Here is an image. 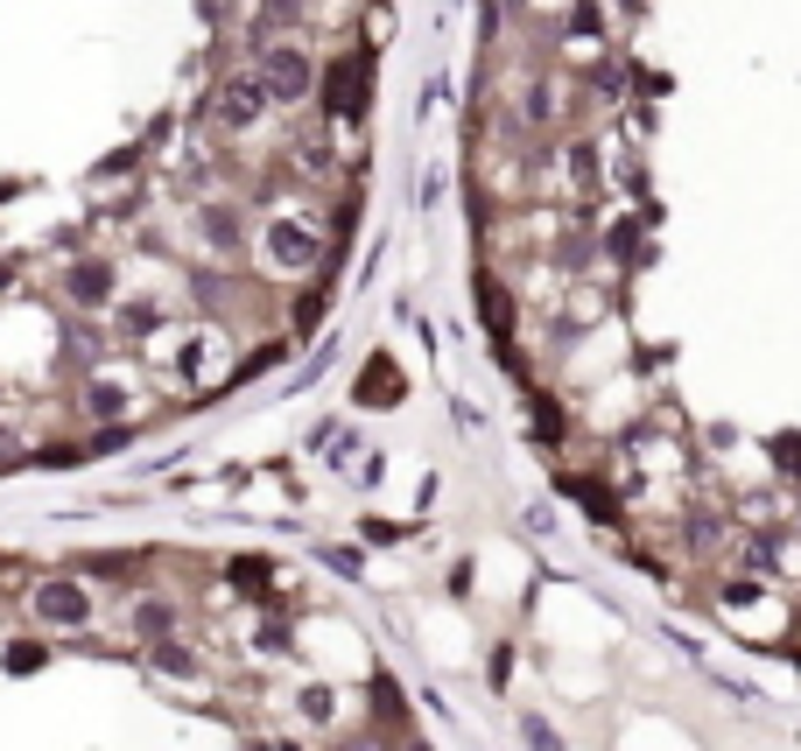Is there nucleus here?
<instances>
[{
    "instance_id": "1",
    "label": "nucleus",
    "mask_w": 801,
    "mask_h": 751,
    "mask_svg": "<svg viewBox=\"0 0 801 751\" xmlns=\"http://www.w3.org/2000/svg\"><path fill=\"white\" fill-rule=\"evenodd\" d=\"M373 92V64L366 56H331L323 64V112L331 120H359V99Z\"/></svg>"
},
{
    "instance_id": "2",
    "label": "nucleus",
    "mask_w": 801,
    "mask_h": 751,
    "mask_svg": "<svg viewBox=\"0 0 801 751\" xmlns=\"http://www.w3.org/2000/svg\"><path fill=\"white\" fill-rule=\"evenodd\" d=\"M254 78H260V92H267V99H310V78H317V71H310V56H302L296 43H275V50H260V71H254Z\"/></svg>"
},
{
    "instance_id": "3",
    "label": "nucleus",
    "mask_w": 801,
    "mask_h": 751,
    "mask_svg": "<svg viewBox=\"0 0 801 751\" xmlns=\"http://www.w3.org/2000/svg\"><path fill=\"white\" fill-rule=\"evenodd\" d=\"M260 112H267V92H260L254 71H246V78H225V85L212 92V127H218V133H246V127H260Z\"/></svg>"
},
{
    "instance_id": "4",
    "label": "nucleus",
    "mask_w": 801,
    "mask_h": 751,
    "mask_svg": "<svg viewBox=\"0 0 801 751\" xmlns=\"http://www.w3.org/2000/svg\"><path fill=\"white\" fill-rule=\"evenodd\" d=\"M35 619L43 625H92V597L85 583H64V576H50V583H35Z\"/></svg>"
},
{
    "instance_id": "5",
    "label": "nucleus",
    "mask_w": 801,
    "mask_h": 751,
    "mask_svg": "<svg viewBox=\"0 0 801 751\" xmlns=\"http://www.w3.org/2000/svg\"><path fill=\"white\" fill-rule=\"evenodd\" d=\"M267 254H275L281 267H310V260H317V225L275 218V225H267Z\"/></svg>"
},
{
    "instance_id": "6",
    "label": "nucleus",
    "mask_w": 801,
    "mask_h": 751,
    "mask_svg": "<svg viewBox=\"0 0 801 751\" xmlns=\"http://www.w3.org/2000/svg\"><path fill=\"white\" fill-rule=\"evenodd\" d=\"M64 296L78 302V310H106V302H113V267L106 260H78L64 275Z\"/></svg>"
},
{
    "instance_id": "7",
    "label": "nucleus",
    "mask_w": 801,
    "mask_h": 751,
    "mask_svg": "<svg viewBox=\"0 0 801 751\" xmlns=\"http://www.w3.org/2000/svg\"><path fill=\"white\" fill-rule=\"evenodd\" d=\"M134 400H141V394H134L127 379H92V387H85V415L92 421H120V415H134Z\"/></svg>"
},
{
    "instance_id": "8",
    "label": "nucleus",
    "mask_w": 801,
    "mask_h": 751,
    "mask_svg": "<svg viewBox=\"0 0 801 751\" xmlns=\"http://www.w3.org/2000/svg\"><path fill=\"white\" fill-rule=\"evenodd\" d=\"M197 225H204V246H212V254H239V211L233 204H204Z\"/></svg>"
},
{
    "instance_id": "9",
    "label": "nucleus",
    "mask_w": 801,
    "mask_h": 751,
    "mask_svg": "<svg viewBox=\"0 0 801 751\" xmlns=\"http://www.w3.org/2000/svg\"><path fill=\"white\" fill-rule=\"evenodd\" d=\"M302 22H310V0H267L260 22H254V43H267L275 29H302Z\"/></svg>"
},
{
    "instance_id": "10",
    "label": "nucleus",
    "mask_w": 801,
    "mask_h": 751,
    "mask_svg": "<svg viewBox=\"0 0 801 751\" xmlns=\"http://www.w3.org/2000/svg\"><path fill=\"white\" fill-rule=\"evenodd\" d=\"M169 625H177V611H169V604H134V632H141V640H162Z\"/></svg>"
},
{
    "instance_id": "11",
    "label": "nucleus",
    "mask_w": 801,
    "mask_h": 751,
    "mask_svg": "<svg viewBox=\"0 0 801 751\" xmlns=\"http://www.w3.org/2000/svg\"><path fill=\"white\" fill-rule=\"evenodd\" d=\"M598 0H577V14H569V35H590V43H598Z\"/></svg>"
},
{
    "instance_id": "12",
    "label": "nucleus",
    "mask_w": 801,
    "mask_h": 751,
    "mask_svg": "<svg viewBox=\"0 0 801 751\" xmlns=\"http://www.w3.org/2000/svg\"><path fill=\"white\" fill-rule=\"evenodd\" d=\"M479 302H485V317H492V331L506 337V302H500V281H479Z\"/></svg>"
},
{
    "instance_id": "13",
    "label": "nucleus",
    "mask_w": 801,
    "mask_h": 751,
    "mask_svg": "<svg viewBox=\"0 0 801 751\" xmlns=\"http://www.w3.org/2000/svg\"><path fill=\"white\" fill-rule=\"evenodd\" d=\"M527 744H534V751H563V744H556V730L534 723V717H527Z\"/></svg>"
},
{
    "instance_id": "14",
    "label": "nucleus",
    "mask_w": 801,
    "mask_h": 751,
    "mask_svg": "<svg viewBox=\"0 0 801 751\" xmlns=\"http://www.w3.org/2000/svg\"><path fill=\"white\" fill-rule=\"evenodd\" d=\"M8 457H14V436H8V429H0V464H8Z\"/></svg>"
}]
</instances>
